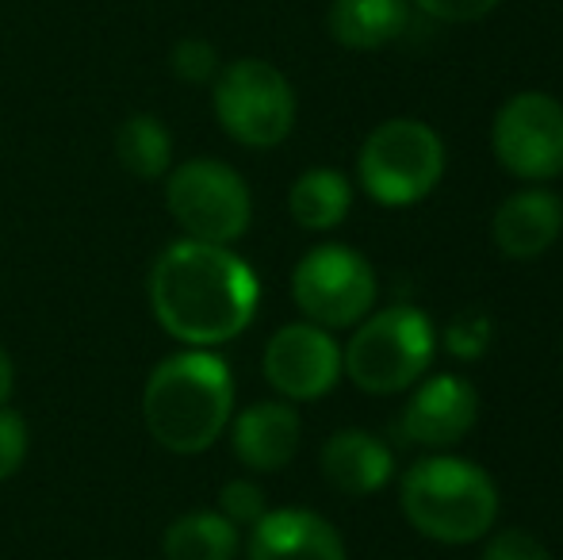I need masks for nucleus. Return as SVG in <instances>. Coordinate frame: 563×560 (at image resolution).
<instances>
[{
  "instance_id": "1",
  "label": "nucleus",
  "mask_w": 563,
  "mask_h": 560,
  "mask_svg": "<svg viewBox=\"0 0 563 560\" xmlns=\"http://www.w3.org/2000/svg\"><path fill=\"white\" fill-rule=\"evenodd\" d=\"M257 277L227 246L173 242L150 273V307L177 342L208 350L238 338L257 315Z\"/></svg>"
},
{
  "instance_id": "2",
  "label": "nucleus",
  "mask_w": 563,
  "mask_h": 560,
  "mask_svg": "<svg viewBox=\"0 0 563 560\" xmlns=\"http://www.w3.org/2000/svg\"><path fill=\"white\" fill-rule=\"evenodd\" d=\"M234 411V381L219 353L185 350L165 358L142 392L146 430L169 453H203L227 430Z\"/></svg>"
},
{
  "instance_id": "3",
  "label": "nucleus",
  "mask_w": 563,
  "mask_h": 560,
  "mask_svg": "<svg viewBox=\"0 0 563 560\" xmlns=\"http://www.w3.org/2000/svg\"><path fill=\"white\" fill-rule=\"evenodd\" d=\"M402 515L441 546H467L490 534L498 518L495 480L460 457H426L402 476Z\"/></svg>"
},
{
  "instance_id": "4",
  "label": "nucleus",
  "mask_w": 563,
  "mask_h": 560,
  "mask_svg": "<svg viewBox=\"0 0 563 560\" xmlns=\"http://www.w3.org/2000/svg\"><path fill=\"white\" fill-rule=\"evenodd\" d=\"M433 327L430 315L418 307L395 304L376 315H364L356 334L341 350V373L372 396H395L418 384V376L433 361Z\"/></svg>"
},
{
  "instance_id": "5",
  "label": "nucleus",
  "mask_w": 563,
  "mask_h": 560,
  "mask_svg": "<svg viewBox=\"0 0 563 560\" xmlns=\"http://www.w3.org/2000/svg\"><path fill=\"white\" fill-rule=\"evenodd\" d=\"M364 193L384 208H410L438 188L445 173L441 135L422 120H387L364 139L356 157Z\"/></svg>"
},
{
  "instance_id": "6",
  "label": "nucleus",
  "mask_w": 563,
  "mask_h": 560,
  "mask_svg": "<svg viewBox=\"0 0 563 560\" xmlns=\"http://www.w3.org/2000/svg\"><path fill=\"white\" fill-rule=\"evenodd\" d=\"M216 116L242 146H280L296 128V92L265 58H238L216 74Z\"/></svg>"
},
{
  "instance_id": "7",
  "label": "nucleus",
  "mask_w": 563,
  "mask_h": 560,
  "mask_svg": "<svg viewBox=\"0 0 563 560\" xmlns=\"http://www.w3.org/2000/svg\"><path fill=\"white\" fill-rule=\"evenodd\" d=\"M165 204H169V216L185 227L188 239L211 242V246L238 242L253 219L250 185L242 180V173H234L216 157H196V162L177 165L165 185Z\"/></svg>"
},
{
  "instance_id": "8",
  "label": "nucleus",
  "mask_w": 563,
  "mask_h": 560,
  "mask_svg": "<svg viewBox=\"0 0 563 560\" xmlns=\"http://www.w3.org/2000/svg\"><path fill=\"white\" fill-rule=\"evenodd\" d=\"M291 296L296 307L314 327L341 330L361 322L376 304V273L364 254L338 242L314 246L291 273Z\"/></svg>"
},
{
  "instance_id": "9",
  "label": "nucleus",
  "mask_w": 563,
  "mask_h": 560,
  "mask_svg": "<svg viewBox=\"0 0 563 560\" xmlns=\"http://www.w3.org/2000/svg\"><path fill=\"white\" fill-rule=\"evenodd\" d=\"M495 157L521 180H552L563 173V105L549 92H518L495 116Z\"/></svg>"
},
{
  "instance_id": "10",
  "label": "nucleus",
  "mask_w": 563,
  "mask_h": 560,
  "mask_svg": "<svg viewBox=\"0 0 563 560\" xmlns=\"http://www.w3.org/2000/svg\"><path fill=\"white\" fill-rule=\"evenodd\" d=\"M341 376V345L327 327L291 322L265 345V381L288 399L327 396Z\"/></svg>"
},
{
  "instance_id": "11",
  "label": "nucleus",
  "mask_w": 563,
  "mask_h": 560,
  "mask_svg": "<svg viewBox=\"0 0 563 560\" xmlns=\"http://www.w3.org/2000/svg\"><path fill=\"white\" fill-rule=\"evenodd\" d=\"M479 419V396L464 376H430L418 384L410 396L407 411H402V433L407 441H418L426 449H449L472 433Z\"/></svg>"
},
{
  "instance_id": "12",
  "label": "nucleus",
  "mask_w": 563,
  "mask_h": 560,
  "mask_svg": "<svg viewBox=\"0 0 563 560\" xmlns=\"http://www.w3.org/2000/svg\"><path fill=\"white\" fill-rule=\"evenodd\" d=\"M495 246L514 262L541 257L563 234V200L549 188H521L495 211Z\"/></svg>"
},
{
  "instance_id": "13",
  "label": "nucleus",
  "mask_w": 563,
  "mask_h": 560,
  "mask_svg": "<svg viewBox=\"0 0 563 560\" xmlns=\"http://www.w3.org/2000/svg\"><path fill=\"white\" fill-rule=\"evenodd\" d=\"M250 560H345V546L314 510H268L253 526Z\"/></svg>"
},
{
  "instance_id": "14",
  "label": "nucleus",
  "mask_w": 563,
  "mask_h": 560,
  "mask_svg": "<svg viewBox=\"0 0 563 560\" xmlns=\"http://www.w3.org/2000/svg\"><path fill=\"white\" fill-rule=\"evenodd\" d=\"M303 426L288 404H253L234 419V457L253 472H280L299 453Z\"/></svg>"
},
{
  "instance_id": "15",
  "label": "nucleus",
  "mask_w": 563,
  "mask_h": 560,
  "mask_svg": "<svg viewBox=\"0 0 563 560\" xmlns=\"http://www.w3.org/2000/svg\"><path fill=\"white\" fill-rule=\"evenodd\" d=\"M322 476L341 495H372L391 480L395 457L384 446V438L368 430H338L322 446Z\"/></svg>"
},
{
  "instance_id": "16",
  "label": "nucleus",
  "mask_w": 563,
  "mask_h": 560,
  "mask_svg": "<svg viewBox=\"0 0 563 560\" xmlns=\"http://www.w3.org/2000/svg\"><path fill=\"white\" fill-rule=\"evenodd\" d=\"M407 0H334L327 15L330 35L349 51H379L407 31Z\"/></svg>"
},
{
  "instance_id": "17",
  "label": "nucleus",
  "mask_w": 563,
  "mask_h": 560,
  "mask_svg": "<svg viewBox=\"0 0 563 560\" xmlns=\"http://www.w3.org/2000/svg\"><path fill=\"white\" fill-rule=\"evenodd\" d=\"M349 204L353 188L338 169H307L288 193V211L303 231H334L349 216Z\"/></svg>"
},
{
  "instance_id": "18",
  "label": "nucleus",
  "mask_w": 563,
  "mask_h": 560,
  "mask_svg": "<svg viewBox=\"0 0 563 560\" xmlns=\"http://www.w3.org/2000/svg\"><path fill=\"white\" fill-rule=\"evenodd\" d=\"M165 560H234L238 526L219 510H192L165 530Z\"/></svg>"
},
{
  "instance_id": "19",
  "label": "nucleus",
  "mask_w": 563,
  "mask_h": 560,
  "mask_svg": "<svg viewBox=\"0 0 563 560\" xmlns=\"http://www.w3.org/2000/svg\"><path fill=\"white\" fill-rule=\"evenodd\" d=\"M115 157L126 173L142 180H157L173 165V135L154 116H131L115 131Z\"/></svg>"
},
{
  "instance_id": "20",
  "label": "nucleus",
  "mask_w": 563,
  "mask_h": 560,
  "mask_svg": "<svg viewBox=\"0 0 563 560\" xmlns=\"http://www.w3.org/2000/svg\"><path fill=\"white\" fill-rule=\"evenodd\" d=\"M490 338H495V327H490V319L483 311L456 315V319L449 322V330H445L449 353H452V358H460V361L483 358V353H487V345H490Z\"/></svg>"
},
{
  "instance_id": "21",
  "label": "nucleus",
  "mask_w": 563,
  "mask_h": 560,
  "mask_svg": "<svg viewBox=\"0 0 563 560\" xmlns=\"http://www.w3.org/2000/svg\"><path fill=\"white\" fill-rule=\"evenodd\" d=\"M219 515L230 518L238 530H242V526L253 530V526L268 515L261 484H253V480H230V484H223V492H219Z\"/></svg>"
},
{
  "instance_id": "22",
  "label": "nucleus",
  "mask_w": 563,
  "mask_h": 560,
  "mask_svg": "<svg viewBox=\"0 0 563 560\" xmlns=\"http://www.w3.org/2000/svg\"><path fill=\"white\" fill-rule=\"evenodd\" d=\"M169 66L180 81H192V85H203V81H216L219 74V51L208 43V39H180L169 54Z\"/></svg>"
},
{
  "instance_id": "23",
  "label": "nucleus",
  "mask_w": 563,
  "mask_h": 560,
  "mask_svg": "<svg viewBox=\"0 0 563 560\" xmlns=\"http://www.w3.org/2000/svg\"><path fill=\"white\" fill-rule=\"evenodd\" d=\"M23 457H27V422H23V415L0 404V484L20 472Z\"/></svg>"
},
{
  "instance_id": "24",
  "label": "nucleus",
  "mask_w": 563,
  "mask_h": 560,
  "mask_svg": "<svg viewBox=\"0 0 563 560\" xmlns=\"http://www.w3.org/2000/svg\"><path fill=\"white\" fill-rule=\"evenodd\" d=\"M483 560H552L549 549L526 530H503L487 541L483 549Z\"/></svg>"
},
{
  "instance_id": "25",
  "label": "nucleus",
  "mask_w": 563,
  "mask_h": 560,
  "mask_svg": "<svg viewBox=\"0 0 563 560\" xmlns=\"http://www.w3.org/2000/svg\"><path fill=\"white\" fill-rule=\"evenodd\" d=\"M415 4L441 23H472L483 20L487 12H495L503 0H415Z\"/></svg>"
},
{
  "instance_id": "26",
  "label": "nucleus",
  "mask_w": 563,
  "mask_h": 560,
  "mask_svg": "<svg viewBox=\"0 0 563 560\" xmlns=\"http://www.w3.org/2000/svg\"><path fill=\"white\" fill-rule=\"evenodd\" d=\"M12 361H8V353L0 350V404H4L8 396H12Z\"/></svg>"
}]
</instances>
